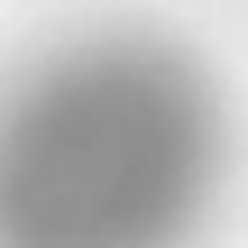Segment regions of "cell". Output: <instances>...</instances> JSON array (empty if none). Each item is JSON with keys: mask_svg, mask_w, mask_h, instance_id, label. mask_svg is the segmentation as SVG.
<instances>
[{"mask_svg": "<svg viewBox=\"0 0 248 248\" xmlns=\"http://www.w3.org/2000/svg\"><path fill=\"white\" fill-rule=\"evenodd\" d=\"M230 193L221 74L156 28H83L0 74V248H202Z\"/></svg>", "mask_w": 248, "mask_h": 248, "instance_id": "cell-1", "label": "cell"}]
</instances>
